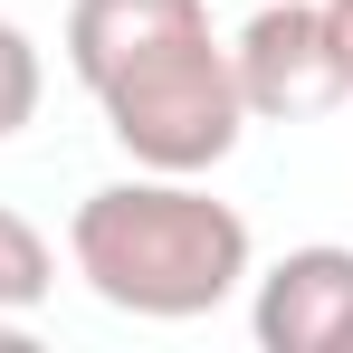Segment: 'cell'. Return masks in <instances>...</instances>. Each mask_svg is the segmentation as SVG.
<instances>
[{"label": "cell", "mask_w": 353, "mask_h": 353, "mask_svg": "<svg viewBox=\"0 0 353 353\" xmlns=\"http://www.w3.org/2000/svg\"><path fill=\"white\" fill-rule=\"evenodd\" d=\"M48 287H58V248L29 230L19 210H0V315H29Z\"/></svg>", "instance_id": "cell-5"}, {"label": "cell", "mask_w": 353, "mask_h": 353, "mask_svg": "<svg viewBox=\"0 0 353 353\" xmlns=\"http://www.w3.org/2000/svg\"><path fill=\"white\" fill-rule=\"evenodd\" d=\"M39 86H48V67H39V39H29L19 19H0V143H10L19 124L39 115Z\"/></svg>", "instance_id": "cell-6"}, {"label": "cell", "mask_w": 353, "mask_h": 353, "mask_svg": "<svg viewBox=\"0 0 353 353\" xmlns=\"http://www.w3.org/2000/svg\"><path fill=\"white\" fill-rule=\"evenodd\" d=\"M230 77H239V105L258 124H315V115H334L353 96L325 0H268V10L239 29Z\"/></svg>", "instance_id": "cell-3"}, {"label": "cell", "mask_w": 353, "mask_h": 353, "mask_svg": "<svg viewBox=\"0 0 353 353\" xmlns=\"http://www.w3.org/2000/svg\"><path fill=\"white\" fill-rule=\"evenodd\" d=\"M248 325L268 353H353V248H287L248 296Z\"/></svg>", "instance_id": "cell-4"}, {"label": "cell", "mask_w": 353, "mask_h": 353, "mask_svg": "<svg viewBox=\"0 0 353 353\" xmlns=\"http://www.w3.org/2000/svg\"><path fill=\"white\" fill-rule=\"evenodd\" d=\"M67 67L134 172H210L248 134L210 0H67Z\"/></svg>", "instance_id": "cell-1"}, {"label": "cell", "mask_w": 353, "mask_h": 353, "mask_svg": "<svg viewBox=\"0 0 353 353\" xmlns=\"http://www.w3.org/2000/svg\"><path fill=\"white\" fill-rule=\"evenodd\" d=\"M325 19H334V48H344V77H353V0H325Z\"/></svg>", "instance_id": "cell-7"}, {"label": "cell", "mask_w": 353, "mask_h": 353, "mask_svg": "<svg viewBox=\"0 0 353 353\" xmlns=\"http://www.w3.org/2000/svg\"><path fill=\"white\" fill-rule=\"evenodd\" d=\"M67 258L115 315H143V325H191L230 305L258 268L248 220L230 201H210L201 172H134L86 191L67 220Z\"/></svg>", "instance_id": "cell-2"}]
</instances>
